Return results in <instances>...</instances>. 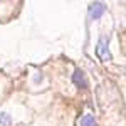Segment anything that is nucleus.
I'll return each instance as SVG.
<instances>
[{
    "label": "nucleus",
    "instance_id": "obj_1",
    "mask_svg": "<svg viewBox=\"0 0 126 126\" xmlns=\"http://www.w3.org/2000/svg\"><path fill=\"white\" fill-rule=\"evenodd\" d=\"M96 54L103 62H106V61L111 59V54H109V39L108 37H101L99 39V42L96 46Z\"/></svg>",
    "mask_w": 126,
    "mask_h": 126
},
{
    "label": "nucleus",
    "instance_id": "obj_2",
    "mask_svg": "<svg viewBox=\"0 0 126 126\" xmlns=\"http://www.w3.org/2000/svg\"><path fill=\"white\" fill-rule=\"evenodd\" d=\"M106 12V5L103 2H93L89 5V19L91 20H97L103 17V14Z\"/></svg>",
    "mask_w": 126,
    "mask_h": 126
},
{
    "label": "nucleus",
    "instance_id": "obj_3",
    "mask_svg": "<svg viewBox=\"0 0 126 126\" xmlns=\"http://www.w3.org/2000/svg\"><path fill=\"white\" fill-rule=\"evenodd\" d=\"M72 82L76 84L78 89H86V87H87L86 76H84V72H82L81 69H76V71L72 72Z\"/></svg>",
    "mask_w": 126,
    "mask_h": 126
},
{
    "label": "nucleus",
    "instance_id": "obj_4",
    "mask_svg": "<svg viewBox=\"0 0 126 126\" xmlns=\"http://www.w3.org/2000/svg\"><path fill=\"white\" fill-rule=\"evenodd\" d=\"M81 126H96V119L93 114H84L81 118Z\"/></svg>",
    "mask_w": 126,
    "mask_h": 126
},
{
    "label": "nucleus",
    "instance_id": "obj_5",
    "mask_svg": "<svg viewBox=\"0 0 126 126\" xmlns=\"http://www.w3.org/2000/svg\"><path fill=\"white\" fill-rule=\"evenodd\" d=\"M0 125L2 126H10L12 125V118H10V114L2 113V114H0Z\"/></svg>",
    "mask_w": 126,
    "mask_h": 126
}]
</instances>
